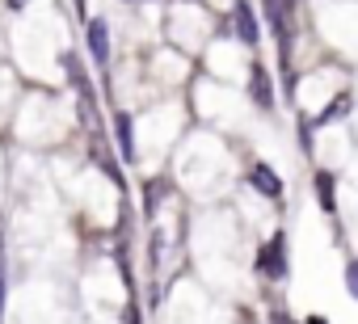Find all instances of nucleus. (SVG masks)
<instances>
[{
  "label": "nucleus",
  "mask_w": 358,
  "mask_h": 324,
  "mask_svg": "<svg viewBox=\"0 0 358 324\" xmlns=\"http://www.w3.org/2000/svg\"><path fill=\"white\" fill-rule=\"evenodd\" d=\"M345 282H350V295L358 299V261H350V270H345Z\"/></svg>",
  "instance_id": "nucleus-10"
},
{
  "label": "nucleus",
  "mask_w": 358,
  "mask_h": 324,
  "mask_svg": "<svg viewBox=\"0 0 358 324\" xmlns=\"http://www.w3.org/2000/svg\"><path fill=\"white\" fill-rule=\"evenodd\" d=\"M122 324H139V307H127V316H122Z\"/></svg>",
  "instance_id": "nucleus-12"
},
{
  "label": "nucleus",
  "mask_w": 358,
  "mask_h": 324,
  "mask_svg": "<svg viewBox=\"0 0 358 324\" xmlns=\"http://www.w3.org/2000/svg\"><path fill=\"white\" fill-rule=\"evenodd\" d=\"M0 316H5V244H0Z\"/></svg>",
  "instance_id": "nucleus-11"
},
{
  "label": "nucleus",
  "mask_w": 358,
  "mask_h": 324,
  "mask_svg": "<svg viewBox=\"0 0 358 324\" xmlns=\"http://www.w3.org/2000/svg\"><path fill=\"white\" fill-rule=\"evenodd\" d=\"M236 30H241V43H245V47H257V43H262L257 17H253V9L245 5V0H236Z\"/></svg>",
  "instance_id": "nucleus-5"
},
{
  "label": "nucleus",
  "mask_w": 358,
  "mask_h": 324,
  "mask_svg": "<svg viewBox=\"0 0 358 324\" xmlns=\"http://www.w3.org/2000/svg\"><path fill=\"white\" fill-rule=\"evenodd\" d=\"M262 274H266V278H274V282H278V278H287V236H282V232L262 249Z\"/></svg>",
  "instance_id": "nucleus-1"
},
{
  "label": "nucleus",
  "mask_w": 358,
  "mask_h": 324,
  "mask_svg": "<svg viewBox=\"0 0 358 324\" xmlns=\"http://www.w3.org/2000/svg\"><path fill=\"white\" fill-rule=\"evenodd\" d=\"M89 55H93L97 64H106V59H110V26H106L101 17H93V22H89Z\"/></svg>",
  "instance_id": "nucleus-3"
},
{
  "label": "nucleus",
  "mask_w": 358,
  "mask_h": 324,
  "mask_svg": "<svg viewBox=\"0 0 358 324\" xmlns=\"http://www.w3.org/2000/svg\"><path fill=\"white\" fill-rule=\"evenodd\" d=\"M274 324H295L291 316H282V311H274Z\"/></svg>",
  "instance_id": "nucleus-13"
},
{
  "label": "nucleus",
  "mask_w": 358,
  "mask_h": 324,
  "mask_svg": "<svg viewBox=\"0 0 358 324\" xmlns=\"http://www.w3.org/2000/svg\"><path fill=\"white\" fill-rule=\"evenodd\" d=\"M249 182H253V190H262L266 198H278V194H282V182H278V173H274L270 165H253V169H249Z\"/></svg>",
  "instance_id": "nucleus-4"
},
{
  "label": "nucleus",
  "mask_w": 358,
  "mask_h": 324,
  "mask_svg": "<svg viewBox=\"0 0 358 324\" xmlns=\"http://www.w3.org/2000/svg\"><path fill=\"white\" fill-rule=\"evenodd\" d=\"M114 131H118V152H122V160H135V139H131V118H127V114H118V118H114Z\"/></svg>",
  "instance_id": "nucleus-7"
},
{
  "label": "nucleus",
  "mask_w": 358,
  "mask_h": 324,
  "mask_svg": "<svg viewBox=\"0 0 358 324\" xmlns=\"http://www.w3.org/2000/svg\"><path fill=\"white\" fill-rule=\"evenodd\" d=\"M295 5H299V0H266V9H270V22H274L282 34H287V22H291Z\"/></svg>",
  "instance_id": "nucleus-6"
},
{
  "label": "nucleus",
  "mask_w": 358,
  "mask_h": 324,
  "mask_svg": "<svg viewBox=\"0 0 358 324\" xmlns=\"http://www.w3.org/2000/svg\"><path fill=\"white\" fill-rule=\"evenodd\" d=\"M350 114V93H341V97H333L329 105H324V114L316 118V126H324V122H333V118H345Z\"/></svg>",
  "instance_id": "nucleus-9"
},
{
  "label": "nucleus",
  "mask_w": 358,
  "mask_h": 324,
  "mask_svg": "<svg viewBox=\"0 0 358 324\" xmlns=\"http://www.w3.org/2000/svg\"><path fill=\"white\" fill-rule=\"evenodd\" d=\"M316 194H320V211H324V215H337V202H333V173H316Z\"/></svg>",
  "instance_id": "nucleus-8"
},
{
  "label": "nucleus",
  "mask_w": 358,
  "mask_h": 324,
  "mask_svg": "<svg viewBox=\"0 0 358 324\" xmlns=\"http://www.w3.org/2000/svg\"><path fill=\"white\" fill-rule=\"evenodd\" d=\"M249 97L257 101V110H274V84H270V72L262 64H253V76H249Z\"/></svg>",
  "instance_id": "nucleus-2"
},
{
  "label": "nucleus",
  "mask_w": 358,
  "mask_h": 324,
  "mask_svg": "<svg viewBox=\"0 0 358 324\" xmlns=\"http://www.w3.org/2000/svg\"><path fill=\"white\" fill-rule=\"evenodd\" d=\"M9 9H26V0H9Z\"/></svg>",
  "instance_id": "nucleus-14"
}]
</instances>
